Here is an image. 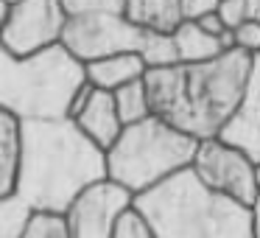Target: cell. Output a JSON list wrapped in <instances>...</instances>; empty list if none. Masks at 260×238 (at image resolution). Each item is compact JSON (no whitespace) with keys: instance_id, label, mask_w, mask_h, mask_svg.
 Listing matches in <instances>:
<instances>
[{"instance_id":"8","label":"cell","mask_w":260,"mask_h":238,"mask_svg":"<svg viewBox=\"0 0 260 238\" xmlns=\"http://www.w3.org/2000/svg\"><path fill=\"white\" fill-rule=\"evenodd\" d=\"M68 9L62 0H23L6 25H0V51L14 56H31L59 45L68 28Z\"/></svg>"},{"instance_id":"12","label":"cell","mask_w":260,"mask_h":238,"mask_svg":"<svg viewBox=\"0 0 260 238\" xmlns=\"http://www.w3.org/2000/svg\"><path fill=\"white\" fill-rule=\"evenodd\" d=\"M146 73H148V65L143 62L140 53H115V56L95 59V62L87 65L90 84L107 93H115L120 87L132 84V81L146 79Z\"/></svg>"},{"instance_id":"11","label":"cell","mask_w":260,"mask_h":238,"mask_svg":"<svg viewBox=\"0 0 260 238\" xmlns=\"http://www.w3.org/2000/svg\"><path fill=\"white\" fill-rule=\"evenodd\" d=\"M73 121L81 126V132H84L92 143H98V146L104 148V152H109V148L115 146V140H118L126 129V124L120 121L115 96L107 90H98V87L92 90L90 101L84 104V109H81Z\"/></svg>"},{"instance_id":"9","label":"cell","mask_w":260,"mask_h":238,"mask_svg":"<svg viewBox=\"0 0 260 238\" xmlns=\"http://www.w3.org/2000/svg\"><path fill=\"white\" fill-rule=\"evenodd\" d=\"M135 193L115 180L90 185L64 213L70 238H112L126 210L135 207Z\"/></svg>"},{"instance_id":"19","label":"cell","mask_w":260,"mask_h":238,"mask_svg":"<svg viewBox=\"0 0 260 238\" xmlns=\"http://www.w3.org/2000/svg\"><path fill=\"white\" fill-rule=\"evenodd\" d=\"M218 14L224 17L226 28H238L249 20L260 23V0H221Z\"/></svg>"},{"instance_id":"18","label":"cell","mask_w":260,"mask_h":238,"mask_svg":"<svg viewBox=\"0 0 260 238\" xmlns=\"http://www.w3.org/2000/svg\"><path fill=\"white\" fill-rule=\"evenodd\" d=\"M143 62L151 68H171V65H179V51H176V40L174 34H159V31H148L146 45L140 51Z\"/></svg>"},{"instance_id":"20","label":"cell","mask_w":260,"mask_h":238,"mask_svg":"<svg viewBox=\"0 0 260 238\" xmlns=\"http://www.w3.org/2000/svg\"><path fill=\"white\" fill-rule=\"evenodd\" d=\"M112 238H157V232H154L151 221H148L146 216L137 210V204H135V207L126 210L123 219L118 221Z\"/></svg>"},{"instance_id":"4","label":"cell","mask_w":260,"mask_h":238,"mask_svg":"<svg viewBox=\"0 0 260 238\" xmlns=\"http://www.w3.org/2000/svg\"><path fill=\"white\" fill-rule=\"evenodd\" d=\"M87 81V65L62 42L31 56L0 51V109L20 121L70 118Z\"/></svg>"},{"instance_id":"16","label":"cell","mask_w":260,"mask_h":238,"mask_svg":"<svg viewBox=\"0 0 260 238\" xmlns=\"http://www.w3.org/2000/svg\"><path fill=\"white\" fill-rule=\"evenodd\" d=\"M112 96H115V104H118L120 121H123L126 126L140 124V121H146V118H151V115H154V107H151V96H148L146 79L132 81V84L115 90Z\"/></svg>"},{"instance_id":"24","label":"cell","mask_w":260,"mask_h":238,"mask_svg":"<svg viewBox=\"0 0 260 238\" xmlns=\"http://www.w3.org/2000/svg\"><path fill=\"white\" fill-rule=\"evenodd\" d=\"M199 25H202L207 34H213V37H221V34L226 31V23H224V17H221L218 12H215V14H207V17H202V20H199Z\"/></svg>"},{"instance_id":"3","label":"cell","mask_w":260,"mask_h":238,"mask_svg":"<svg viewBox=\"0 0 260 238\" xmlns=\"http://www.w3.org/2000/svg\"><path fill=\"white\" fill-rule=\"evenodd\" d=\"M157 238H254L252 207L210 191L193 168L135 199Z\"/></svg>"},{"instance_id":"14","label":"cell","mask_w":260,"mask_h":238,"mask_svg":"<svg viewBox=\"0 0 260 238\" xmlns=\"http://www.w3.org/2000/svg\"><path fill=\"white\" fill-rule=\"evenodd\" d=\"M123 14L129 23L159 34H174L185 23L182 0H126Z\"/></svg>"},{"instance_id":"1","label":"cell","mask_w":260,"mask_h":238,"mask_svg":"<svg viewBox=\"0 0 260 238\" xmlns=\"http://www.w3.org/2000/svg\"><path fill=\"white\" fill-rule=\"evenodd\" d=\"M254 56L241 48L210 62H179L146 73L154 115L196 140L221 137L243 104Z\"/></svg>"},{"instance_id":"28","label":"cell","mask_w":260,"mask_h":238,"mask_svg":"<svg viewBox=\"0 0 260 238\" xmlns=\"http://www.w3.org/2000/svg\"><path fill=\"white\" fill-rule=\"evenodd\" d=\"M123 6H126V0H123Z\"/></svg>"},{"instance_id":"2","label":"cell","mask_w":260,"mask_h":238,"mask_svg":"<svg viewBox=\"0 0 260 238\" xmlns=\"http://www.w3.org/2000/svg\"><path fill=\"white\" fill-rule=\"evenodd\" d=\"M107 176V152L73 118L23 121V163L14 193L37 213L64 216L87 188Z\"/></svg>"},{"instance_id":"27","label":"cell","mask_w":260,"mask_h":238,"mask_svg":"<svg viewBox=\"0 0 260 238\" xmlns=\"http://www.w3.org/2000/svg\"><path fill=\"white\" fill-rule=\"evenodd\" d=\"M6 3H12V6H17V3H23V0H6Z\"/></svg>"},{"instance_id":"15","label":"cell","mask_w":260,"mask_h":238,"mask_svg":"<svg viewBox=\"0 0 260 238\" xmlns=\"http://www.w3.org/2000/svg\"><path fill=\"white\" fill-rule=\"evenodd\" d=\"M176 40V51H179V62H210V59H218L221 53H226L221 37H213L202 28L199 23H182L174 31Z\"/></svg>"},{"instance_id":"26","label":"cell","mask_w":260,"mask_h":238,"mask_svg":"<svg viewBox=\"0 0 260 238\" xmlns=\"http://www.w3.org/2000/svg\"><path fill=\"white\" fill-rule=\"evenodd\" d=\"M254 174H257V185H260V163H257V168H254Z\"/></svg>"},{"instance_id":"22","label":"cell","mask_w":260,"mask_h":238,"mask_svg":"<svg viewBox=\"0 0 260 238\" xmlns=\"http://www.w3.org/2000/svg\"><path fill=\"white\" fill-rule=\"evenodd\" d=\"M232 31H235V48L252 53V56H260V23L249 20V23L238 25Z\"/></svg>"},{"instance_id":"7","label":"cell","mask_w":260,"mask_h":238,"mask_svg":"<svg viewBox=\"0 0 260 238\" xmlns=\"http://www.w3.org/2000/svg\"><path fill=\"white\" fill-rule=\"evenodd\" d=\"M254 168H257V163L243 148L232 146V143L221 140V137L202 140L196 160H193V174L210 191L235 199V202L246 204V207H252L260 193Z\"/></svg>"},{"instance_id":"5","label":"cell","mask_w":260,"mask_h":238,"mask_svg":"<svg viewBox=\"0 0 260 238\" xmlns=\"http://www.w3.org/2000/svg\"><path fill=\"white\" fill-rule=\"evenodd\" d=\"M199 143L202 140L151 115L140 124L126 126L107 152L109 180L129 188L135 196L148 193L171 176L193 168Z\"/></svg>"},{"instance_id":"13","label":"cell","mask_w":260,"mask_h":238,"mask_svg":"<svg viewBox=\"0 0 260 238\" xmlns=\"http://www.w3.org/2000/svg\"><path fill=\"white\" fill-rule=\"evenodd\" d=\"M20 163H23V121L0 109V196L17 191Z\"/></svg>"},{"instance_id":"6","label":"cell","mask_w":260,"mask_h":238,"mask_svg":"<svg viewBox=\"0 0 260 238\" xmlns=\"http://www.w3.org/2000/svg\"><path fill=\"white\" fill-rule=\"evenodd\" d=\"M148 31L129 23L123 12H90L68 20L62 45L84 65L115 53H140Z\"/></svg>"},{"instance_id":"17","label":"cell","mask_w":260,"mask_h":238,"mask_svg":"<svg viewBox=\"0 0 260 238\" xmlns=\"http://www.w3.org/2000/svg\"><path fill=\"white\" fill-rule=\"evenodd\" d=\"M37 210L23 196H0V238H25Z\"/></svg>"},{"instance_id":"25","label":"cell","mask_w":260,"mask_h":238,"mask_svg":"<svg viewBox=\"0 0 260 238\" xmlns=\"http://www.w3.org/2000/svg\"><path fill=\"white\" fill-rule=\"evenodd\" d=\"M252 221H254V238H260V193L252 204Z\"/></svg>"},{"instance_id":"10","label":"cell","mask_w":260,"mask_h":238,"mask_svg":"<svg viewBox=\"0 0 260 238\" xmlns=\"http://www.w3.org/2000/svg\"><path fill=\"white\" fill-rule=\"evenodd\" d=\"M221 140L243 148L254 163H260V56H254L252 79H249L243 104L238 107L230 124L224 126Z\"/></svg>"},{"instance_id":"21","label":"cell","mask_w":260,"mask_h":238,"mask_svg":"<svg viewBox=\"0 0 260 238\" xmlns=\"http://www.w3.org/2000/svg\"><path fill=\"white\" fill-rule=\"evenodd\" d=\"M25 238H70L68 221H64V216L37 213L34 221H31V230L25 232Z\"/></svg>"},{"instance_id":"23","label":"cell","mask_w":260,"mask_h":238,"mask_svg":"<svg viewBox=\"0 0 260 238\" xmlns=\"http://www.w3.org/2000/svg\"><path fill=\"white\" fill-rule=\"evenodd\" d=\"M221 9V0H182V14L185 23H199L207 14H215Z\"/></svg>"}]
</instances>
